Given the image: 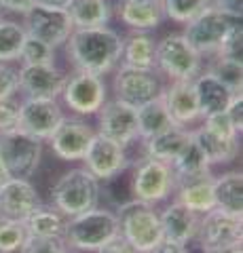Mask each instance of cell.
<instances>
[{
    "mask_svg": "<svg viewBox=\"0 0 243 253\" xmlns=\"http://www.w3.org/2000/svg\"><path fill=\"white\" fill-rule=\"evenodd\" d=\"M66 46L68 61L74 70L106 76L121 63L123 38L116 30L101 28H74Z\"/></svg>",
    "mask_w": 243,
    "mask_h": 253,
    "instance_id": "1",
    "label": "cell"
},
{
    "mask_svg": "<svg viewBox=\"0 0 243 253\" xmlns=\"http://www.w3.org/2000/svg\"><path fill=\"white\" fill-rule=\"evenodd\" d=\"M119 232V221L116 213L108 207H93L81 215L66 219L64 243L68 249L96 253L108 239Z\"/></svg>",
    "mask_w": 243,
    "mask_h": 253,
    "instance_id": "2",
    "label": "cell"
},
{
    "mask_svg": "<svg viewBox=\"0 0 243 253\" xmlns=\"http://www.w3.org/2000/svg\"><path fill=\"white\" fill-rule=\"evenodd\" d=\"M51 205L61 215L74 217L99 205V179L85 167L61 173L51 188Z\"/></svg>",
    "mask_w": 243,
    "mask_h": 253,
    "instance_id": "3",
    "label": "cell"
},
{
    "mask_svg": "<svg viewBox=\"0 0 243 253\" xmlns=\"http://www.w3.org/2000/svg\"><path fill=\"white\" fill-rule=\"evenodd\" d=\"M119 221V234L127 239L138 253L152 251L163 241L161 217L154 205L131 199L114 209Z\"/></svg>",
    "mask_w": 243,
    "mask_h": 253,
    "instance_id": "4",
    "label": "cell"
},
{
    "mask_svg": "<svg viewBox=\"0 0 243 253\" xmlns=\"http://www.w3.org/2000/svg\"><path fill=\"white\" fill-rule=\"evenodd\" d=\"M154 70L169 81H194L203 70V57L193 49L182 32H171L156 41Z\"/></svg>",
    "mask_w": 243,
    "mask_h": 253,
    "instance_id": "5",
    "label": "cell"
},
{
    "mask_svg": "<svg viewBox=\"0 0 243 253\" xmlns=\"http://www.w3.org/2000/svg\"><path fill=\"white\" fill-rule=\"evenodd\" d=\"M43 144L45 141L32 137L19 126L0 133V165L9 173V177H32L41 167Z\"/></svg>",
    "mask_w": 243,
    "mask_h": 253,
    "instance_id": "6",
    "label": "cell"
},
{
    "mask_svg": "<svg viewBox=\"0 0 243 253\" xmlns=\"http://www.w3.org/2000/svg\"><path fill=\"white\" fill-rule=\"evenodd\" d=\"M131 194L136 201L148 205L165 203L176 190V175L169 165L142 156L131 161Z\"/></svg>",
    "mask_w": 243,
    "mask_h": 253,
    "instance_id": "7",
    "label": "cell"
},
{
    "mask_svg": "<svg viewBox=\"0 0 243 253\" xmlns=\"http://www.w3.org/2000/svg\"><path fill=\"white\" fill-rule=\"evenodd\" d=\"M237 21H241V19L231 17V15L218 11L216 6L209 4L207 9L201 11L194 19L184 23L182 34L203 59L205 57L209 59V57H214V55H218L226 34H229V30Z\"/></svg>",
    "mask_w": 243,
    "mask_h": 253,
    "instance_id": "8",
    "label": "cell"
},
{
    "mask_svg": "<svg viewBox=\"0 0 243 253\" xmlns=\"http://www.w3.org/2000/svg\"><path fill=\"white\" fill-rule=\"evenodd\" d=\"M59 97L74 116L87 118L97 114L99 108L104 106V101L108 99V86L104 76L74 70L70 76H66Z\"/></svg>",
    "mask_w": 243,
    "mask_h": 253,
    "instance_id": "9",
    "label": "cell"
},
{
    "mask_svg": "<svg viewBox=\"0 0 243 253\" xmlns=\"http://www.w3.org/2000/svg\"><path fill=\"white\" fill-rule=\"evenodd\" d=\"M114 99H121L133 108L159 97L163 91L161 74L154 68H133L119 63L112 78Z\"/></svg>",
    "mask_w": 243,
    "mask_h": 253,
    "instance_id": "10",
    "label": "cell"
},
{
    "mask_svg": "<svg viewBox=\"0 0 243 253\" xmlns=\"http://www.w3.org/2000/svg\"><path fill=\"white\" fill-rule=\"evenodd\" d=\"M23 30L30 38H36L51 49H59L68 42L70 34L74 32V23L66 9H47L34 4L23 15Z\"/></svg>",
    "mask_w": 243,
    "mask_h": 253,
    "instance_id": "11",
    "label": "cell"
},
{
    "mask_svg": "<svg viewBox=\"0 0 243 253\" xmlns=\"http://www.w3.org/2000/svg\"><path fill=\"white\" fill-rule=\"evenodd\" d=\"M99 135L129 148L138 141V112L136 108L121 99H106L97 112V131Z\"/></svg>",
    "mask_w": 243,
    "mask_h": 253,
    "instance_id": "12",
    "label": "cell"
},
{
    "mask_svg": "<svg viewBox=\"0 0 243 253\" xmlns=\"http://www.w3.org/2000/svg\"><path fill=\"white\" fill-rule=\"evenodd\" d=\"M96 129L81 116H64V121L57 125V129L53 131V135L47 139L59 161H83L85 152L91 144Z\"/></svg>",
    "mask_w": 243,
    "mask_h": 253,
    "instance_id": "13",
    "label": "cell"
},
{
    "mask_svg": "<svg viewBox=\"0 0 243 253\" xmlns=\"http://www.w3.org/2000/svg\"><path fill=\"white\" fill-rule=\"evenodd\" d=\"M241 228L243 224L239 215H231V213L214 207L199 217V230L194 236V243L201 247V251L239 245L243 239Z\"/></svg>",
    "mask_w": 243,
    "mask_h": 253,
    "instance_id": "14",
    "label": "cell"
},
{
    "mask_svg": "<svg viewBox=\"0 0 243 253\" xmlns=\"http://www.w3.org/2000/svg\"><path fill=\"white\" fill-rule=\"evenodd\" d=\"M64 110L57 99H41V97H23L19 101V129L30 133L32 137L47 141L57 125L64 121Z\"/></svg>",
    "mask_w": 243,
    "mask_h": 253,
    "instance_id": "15",
    "label": "cell"
},
{
    "mask_svg": "<svg viewBox=\"0 0 243 253\" xmlns=\"http://www.w3.org/2000/svg\"><path fill=\"white\" fill-rule=\"evenodd\" d=\"M83 165L96 179L104 181L108 177L116 175V173L125 171L131 165V161L127 156V148H123L116 141L96 133L87 152L83 156Z\"/></svg>",
    "mask_w": 243,
    "mask_h": 253,
    "instance_id": "16",
    "label": "cell"
},
{
    "mask_svg": "<svg viewBox=\"0 0 243 253\" xmlns=\"http://www.w3.org/2000/svg\"><path fill=\"white\" fill-rule=\"evenodd\" d=\"M41 205V194L30 179L9 177L0 186V219L23 221Z\"/></svg>",
    "mask_w": 243,
    "mask_h": 253,
    "instance_id": "17",
    "label": "cell"
},
{
    "mask_svg": "<svg viewBox=\"0 0 243 253\" xmlns=\"http://www.w3.org/2000/svg\"><path fill=\"white\" fill-rule=\"evenodd\" d=\"M19 91L23 97H41V99H59L66 83V74L55 63L45 66H19Z\"/></svg>",
    "mask_w": 243,
    "mask_h": 253,
    "instance_id": "18",
    "label": "cell"
},
{
    "mask_svg": "<svg viewBox=\"0 0 243 253\" xmlns=\"http://www.w3.org/2000/svg\"><path fill=\"white\" fill-rule=\"evenodd\" d=\"M161 99L176 126L188 129L191 125L201 121V110L193 81H169L167 86H163Z\"/></svg>",
    "mask_w": 243,
    "mask_h": 253,
    "instance_id": "19",
    "label": "cell"
},
{
    "mask_svg": "<svg viewBox=\"0 0 243 253\" xmlns=\"http://www.w3.org/2000/svg\"><path fill=\"white\" fill-rule=\"evenodd\" d=\"M161 228H163V241L178 243V245H191L194 243V236L199 230V213L184 207L176 199L171 201L163 211H159Z\"/></svg>",
    "mask_w": 243,
    "mask_h": 253,
    "instance_id": "20",
    "label": "cell"
},
{
    "mask_svg": "<svg viewBox=\"0 0 243 253\" xmlns=\"http://www.w3.org/2000/svg\"><path fill=\"white\" fill-rule=\"evenodd\" d=\"M193 86H194V95H197V101H199L201 121L209 114L224 112L235 95H239L231 91L224 83L218 81L214 74H209L207 70H201V74L193 81Z\"/></svg>",
    "mask_w": 243,
    "mask_h": 253,
    "instance_id": "21",
    "label": "cell"
},
{
    "mask_svg": "<svg viewBox=\"0 0 243 253\" xmlns=\"http://www.w3.org/2000/svg\"><path fill=\"white\" fill-rule=\"evenodd\" d=\"M191 144V129H184V126H174L165 133L150 139L142 141V156L154 158V161H161L171 167V163L184 152V148Z\"/></svg>",
    "mask_w": 243,
    "mask_h": 253,
    "instance_id": "22",
    "label": "cell"
},
{
    "mask_svg": "<svg viewBox=\"0 0 243 253\" xmlns=\"http://www.w3.org/2000/svg\"><path fill=\"white\" fill-rule=\"evenodd\" d=\"M116 19L131 32H152L165 19L161 2H125L116 6Z\"/></svg>",
    "mask_w": 243,
    "mask_h": 253,
    "instance_id": "23",
    "label": "cell"
},
{
    "mask_svg": "<svg viewBox=\"0 0 243 253\" xmlns=\"http://www.w3.org/2000/svg\"><path fill=\"white\" fill-rule=\"evenodd\" d=\"M174 196H176L178 203L184 205V207L203 215L205 211H211L216 207V203H214V175L207 173V175H201V177H194V179L180 181V184H176Z\"/></svg>",
    "mask_w": 243,
    "mask_h": 253,
    "instance_id": "24",
    "label": "cell"
},
{
    "mask_svg": "<svg viewBox=\"0 0 243 253\" xmlns=\"http://www.w3.org/2000/svg\"><path fill=\"white\" fill-rule=\"evenodd\" d=\"M193 141L199 146V150L205 154L207 163L214 165H229L239 156V139H222L209 133L205 126H197L191 129Z\"/></svg>",
    "mask_w": 243,
    "mask_h": 253,
    "instance_id": "25",
    "label": "cell"
},
{
    "mask_svg": "<svg viewBox=\"0 0 243 253\" xmlns=\"http://www.w3.org/2000/svg\"><path fill=\"white\" fill-rule=\"evenodd\" d=\"M214 203L231 215L243 213V175L241 171H226L214 175Z\"/></svg>",
    "mask_w": 243,
    "mask_h": 253,
    "instance_id": "26",
    "label": "cell"
},
{
    "mask_svg": "<svg viewBox=\"0 0 243 253\" xmlns=\"http://www.w3.org/2000/svg\"><path fill=\"white\" fill-rule=\"evenodd\" d=\"M136 112H138V137H140V141L156 137V135H161V133H165V131L176 126L169 112H167L165 104H163L161 95L150 99V101H146L142 106H138Z\"/></svg>",
    "mask_w": 243,
    "mask_h": 253,
    "instance_id": "27",
    "label": "cell"
},
{
    "mask_svg": "<svg viewBox=\"0 0 243 253\" xmlns=\"http://www.w3.org/2000/svg\"><path fill=\"white\" fill-rule=\"evenodd\" d=\"M66 11L74 28H101L112 19V4L108 0H70Z\"/></svg>",
    "mask_w": 243,
    "mask_h": 253,
    "instance_id": "28",
    "label": "cell"
},
{
    "mask_svg": "<svg viewBox=\"0 0 243 253\" xmlns=\"http://www.w3.org/2000/svg\"><path fill=\"white\" fill-rule=\"evenodd\" d=\"M156 41L150 32H131L123 38L121 63L133 68H154Z\"/></svg>",
    "mask_w": 243,
    "mask_h": 253,
    "instance_id": "29",
    "label": "cell"
},
{
    "mask_svg": "<svg viewBox=\"0 0 243 253\" xmlns=\"http://www.w3.org/2000/svg\"><path fill=\"white\" fill-rule=\"evenodd\" d=\"M66 215L53 207H45L41 205L38 209H34L30 215L23 219L28 236H41V239H64L66 230Z\"/></svg>",
    "mask_w": 243,
    "mask_h": 253,
    "instance_id": "30",
    "label": "cell"
},
{
    "mask_svg": "<svg viewBox=\"0 0 243 253\" xmlns=\"http://www.w3.org/2000/svg\"><path fill=\"white\" fill-rule=\"evenodd\" d=\"M171 171L176 175V184L211 173V165L207 163V158L199 150V146L193 141V135H191V144L184 148V152L171 163Z\"/></svg>",
    "mask_w": 243,
    "mask_h": 253,
    "instance_id": "31",
    "label": "cell"
},
{
    "mask_svg": "<svg viewBox=\"0 0 243 253\" xmlns=\"http://www.w3.org/2000/svg\"><path fill=\"white\" fill-rule=\"evenodd\" d=\"M131 167V165H129ZM129 167L116 173V175L108 177L104 181H99V199H106L108 209H119L121 205H125L127 201L133 199L131 194V171Z\"/></svg>",
    "mask_w": 243,
    "mask_h": 253,
    "instance_id": "32",
    "label": "cell"
},
{
    "mask_svg": "<svg viewBox=\"0 0 243 253\" xmlns=\"http://www.w3.org/2000/svg\"><path fill=\"white\" fill-rule=\"evenodd\" d=\"M23 41H26V30L19 21L2 19L0 21V61L13 63L19 59Z\"/></svg>",
    "mask_w": 243,
    "mask_h": 253,
    "instance_id": "33",
    "label": "cell"
},
{
    "mask_svg": "<svg viewBox=\"0 0 243 253\" xmlns=\"http://www.w3.org/2000/svg\"><path fill=\"white\" fill-rule=\"evenodd\" d=\"M211 61L207 63V72L214 74L218 81L224 83L231 91L241 93V83H243V63L231 57H222V55H214L209 57Z\"/></svg>",
    "mask_w": 243,
    "mask_h": 253,
    "instance_id": "34",
    "label": "cell"
},
{
    "mask_svg": "<svg viewBox=\"0 0 243 253\" xmlns=\"http://www.w3.org/2000/svg\"><path fill=\"white\" fill-rule=\"evenodd\" d=\"M163 15L176 23H188L194 19L201 11H205L211 0H159Z\"/></svg>",
    "mask_w": 243,
    "mask_h": 253,
    "instance_id": "35",
    "label": "cell"
},
{
    "mask_svg": "<svg viewBox=\"0 0 243 253\" xmlns=\"http://www.w3.org/2000/svg\"><path fill=\"white\" fill-rule=\"evenodd\" d=\"M17 61H21V66H45V63H55V49H51L49 44L36 41V38H30L26 34V41H23Z\"/></svg>",
    "mask_w": 243,
    "mask_h": 253,
    "instance_id": "36",
    "label": "cell"
},
{
    "mask_svg": "<svg viewBox=\"0 0 243 253\" xmlns=\"http://www.w3.org/2000/svg\"><path fill=\"white\" fill-rule=\"evenodd\" d=\"M28 239L23 221L0 219V253H19Z\"/></svg>",
    "mask_w": 243,
    "mask_h": 253,
    "instance_id": "37",
    "label": "cell"
},
{
    "mask_svg": "<svg viewBox=\"0 0 243 253\" xmlns=\"http://www.w3.org/2000/svg\"><path fill=\"white\" fill-rule=\"evenodd\" d=\"M201 126H205L209 133H214V135L222 137V139H241V133H237V129L233 126L226 112H216V114L205 116Z\"/></svg>",
    "mask_w": 243,
    "mask_h": 253,
    "instance_id": "38",
    "label": "cell"
},
{
    "mask_svg": "<svg viewBox=\"0 0 243 253\" xmlns=\"http://www.w3.org/2000/svg\"><path fill=\"white\" fill-rule=\"evenodd\" d=\"M19 253H70L64 239H41V236H28Z\"/></svg>",
    "mask_w": 243,
    "mask_h": 253,
    "instance_id": "39",
    "label": "cell"
},
{
    "mask_svg": "<svg viewBox=\"0 0 243 253\" xmlns=\"http://www.w3.org/2000/svg\"><path fill=\"white\" fill-rule=\"evenodd\" d=\"M218 55H222V57H231V59H237V61L243 59V26H241V21H237L229 30V34H226L224 42L220 46V51H218Z\"/></svg>",
    "mask_w": 243,
    "mask_h": 253,
    "instance_id": "40",
    "label": "cell"
},
{
    "mask_svg": "<svg viewBox=\"0 0 243 253\" xmlns=\"http://www.w3.org/2000/svg\"><path fill=\"white\" fill-rule=\"evenodd\" d=\"M17 91H19L17 68L11 66V63H2V61H0V99L15 97Z\"/></svg>",
    "mask_w": 243,
    "mask_h": 253,
    "instance_id": "41",
    "label": "cell"
},
{
    "mask_svg": "<svg viewBox=\"0 0 243 253\" xmlns=\"http://www.w3.org/2000/svg\"><path fill=\"white\" fill-rule=\"evenodd\" d=\"M19 125V99L6 97L0 99V133L11 131Z\"/></svg>",
    "mask_w": 243,
    "mask_h": 253,
    "instance_id": "42",
    "label": "cell"
},
{
    "mask_svg": "<svg viewBox=\"0 0 243 253\" xmlns=\"http://www.w3.org/2000/svg\"><path fill=\"white\" fill-rule=\"evenodd\" d=\"M96 253H138V251L133 249V245L125 239L123 234L116 232L112 239H108Z\"/></svg>",
    "mask_w": 243,
    "mask_h": 253,
    "instance_id": "43",
    "label": "cell"
},
{
    "mask_svg": "<svg viewBox=\"0 0 243 253\" xmlns=\"http://www.w3.org/2000/svg\"><path fill=\"white\" fill-rule=\"evenodd\" d=\"M224 112L231 118V123H233L235 129H237V133H241V129H243V95L241 93L235 95L233 101L229 104V108H226Z\"/></svg>",
    "mask_w": 243,
    "mask_h": 253,
    "instance_id": "44",
    "label": "cell"
},
{
    "mask_svg": "<svg viewBox=\"0 0 243 253\" xmlns=\"http://www.w3.org/2000/svg\"><path fill=\"white\" fill-rule=\"evenodd\" d=\"M34 6V0H0V11L13 15H26Z\"/></svg>",
    "mask_w": 243,
    "mask_h": 253,
    "instance_id": "45",
    "label": "cell"
},
{
    "mask_svg": "<svg viewBox=\"0 0 243 253\" xmlns=\"http://www.w3.org/2000/svg\"><path fill=\"white\" fill-rule=\"evenodd\" d=\"M211 6H216L218 11H222L231 17L241 19L243 15V0H211Z\"/></svg>",
    "mask_w": 243,
    "mask_h": 253,
    "instance_id": "46",
    "label": "cell"
},
{
    "mask_svg": "<svg viewBox=\"0 0 243 253\" xmlns=\"http://www.w3.org/2000/svg\"><path fill=\"white\" fill-rule=\"evenodd\" d=\"M148 253H191L188 245H178V243H169V241H161L152 251Z\"/></svg>",
    "mask_w": 243,
    "mask_h": 253,
    "instance_id": "47",
    "label": "cell"
},
{
    "mask_svg": "<svg viewBox=\"0 0 243 253\" xmlns=\"http://www.w3.org/2000/svg\"><path fill=\"white\" fill-rule=\"evenodd\" d=\"M34 4L47 6V9H66L70 4V0H34Z\"/></svg>",
    "mask_w": 243,
    "mask_h": 253,
    "instance_id": "48",
    "label": "cell"
},
{
    "mask_svg": "<svg viewBox=\"0 0 243 253\" xmlns=\"http://www.w3.org/2000/svg\"><path fill=\"white\" fill-rule=\"evenodd\" d=\"M201 253H243V249H241V243H239V245H229V247H220V249H207V251H201Z\"/></svg>",
    "mask_w": 243,
    "mask_h": 253,
    "instance_id": "49",
    "label": "cell"
},
{
    "mask_svg": "<svg viewBox=\"0 0 243 253\" xmlns=\"http://www.w3.org/2000/svg\"><path fill=\"white\" fill-rule=\"evenodd\" d=\"M6 179H9V173H6V171H4V167L0 165V186H2Z\"/></svg>",
    "mask_w": 243,
    "mask_h": 253,
    "instance_id": "50",
    "label": "cell"
},
{
    "mask_svg": "<svg viewBox=\"0 0 243 253\" xmlns=\"http://www.w3.org/2000/svg\"><path fill=\"white\" fill-rule=\"evenodd\" d=\"M125 2H159V0H125Z\"/></svg>",
    "mask_w": 243,
    "mask_h": 253,
    "instance_id": "51",
    "label": "cell"
},
{
    "mask_svg": "<svg viewBox=\"0 0 243 253\" xmlns=\"http://www.w3.org/2000/svg\"><path fill=\"white\" fill-rule=\"evenodd\" d=\"M2 19H4V13H2V11H0V21H2Z\"/></svg>",
    "mask_w": 243,
    "mask_h": 253,
    "instance_id": "52",
    "label": "cell"
}]
</instances>
